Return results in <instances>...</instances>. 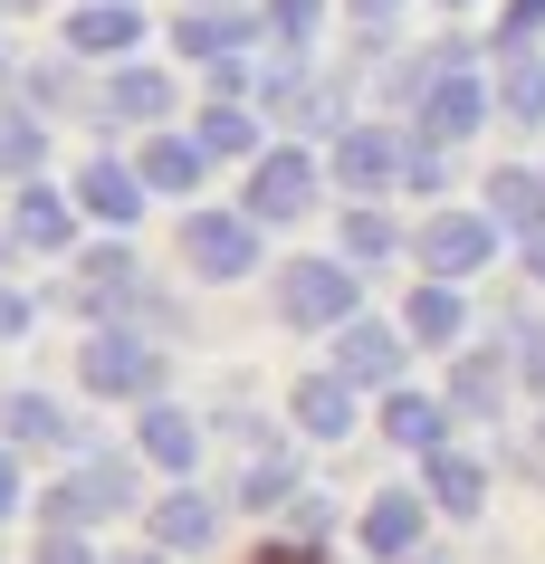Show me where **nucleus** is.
I'll return each instance as SVG.
<instances>
[{
  "label": "nucleus",
  "instance_id": "5",
  "mask_svg": "<svg viewBox=\"0 0 545 564\" xmlns=\"http://www.w3.org/2000/svg\"><path fill=\"white\" fill-rule=\"evenodd\" d=\"M316 153L306 144H277V153H259V163H249V220H259V230H269V220H306V210H316Z\"/></svg>",
  "mask_w": 545,
  "mask_h": 564
},
{
  "label": "nucleus",
  "instance_id": "18",
  "mask_svg": "<svg viewBox=\"0 0 545 564\" xmlns=\"http://www.w3.org/2000/svg\"><path fill=\"white\" fill-rule=\"evenodd\" d=\"M77 210H96L106 230H124V220L144 210V173H124V163H87V173H77Z\"/></svg>",
  "mask_w": 545,
  "mask_h": 564
},
{
  "label": "nucleus",
  "instance_id": "32",
  "mask_svg": "<svg viewBox=\"0 0 545 564\" xmlns=\"http://www.w3.org/2000/svg\"><path fill=\"white\" fill-rule=\"evenodd\" d=\"M316 20H326V0H269V39H287V48H306Z\"/></svg>",
  "mask_w": 545,
  "mask_h": 564
},
{
  "label": "nucleus",
  "instance_id": "9",
  "mask_svg": "<svg viewBox=\"0 0 545 564\" xmlns=\"http://www.w3.org/2000/svg\"><path fill=\"white\" fill-rule=\"evenodd\" d=\"M402 355H412V335L402 326H373V316H355V326H335V373L345 383H402Z\"/></svg>",
  "mask_w": 545,
  "mask_h": 564
},
{
  "label": "nucleus",
  "instance_id": "4",
  "mask_svg": "<svg viewBox=\"0 0 545 564\" xmlns=\"http://www.w3.org/2000/svg\"><path fill=\"white\" fill-rule=\"evenodd\" d=\"M277 316L287 326H355V259H297L277 278Z\"/></svg>",
  "mask_w": 545,
  "mask_h": 564
},
{
  "label": "nucleus",
  "instance_id": "35",
  "mask_svg": "<svg viewBox=\"0 0 545 564\" xmlns=\"http://www.w3.org/2000/svg\"><path fill=\"white\" fill-rule=\"evenodd\" d=\"M39 564H96V545L77 527H48V535H39Z\"/></svg>",
  "mask_w": 545,
  "mask_h": 564
},
{
  "label": "nucleus",
  "instance_id": "25",
  "mask_svg": "<svg viewBox=\"0 0 545 564\" xmlns=\"http://www.w3.org/2000/svg\"><path fill=\"white\" fill-rule=\"evenodd\" d=\"M498 402H508V364H498V355H488V345H479V355H459V373H450V412H498Z\"/></svg>",
  "mask_w": 545,
  "mask_h": 564
},
{
  "label": "nucleus",
  "instance_id": "14",
  "mask_svg": "<svg viewBox=\"0 0 545 564\" xmlns=\"http://www.w3.org/2000/svg\"><path fill=\"white\" fill-rule=\"evenodd\" d=\"M488 220L516 239H536L545 230V173H526V163H498L488 173Z\"/></svg>",
  "mask_w": 545,
  "mask_h": 564
},
{
  "label": "nucleus",
  "instance_id": "27",
  "mask_svg": "<svg viewBox=\"0 0 545 564\" xmlns=\"http://www.w3.org/2000/svg\"><path fill=\"white\" fill-rule=\"evenodd\" d=\"M173 39H182V58H211V67H220V58H240L249 20H220V10H192V20H182Z\"/></svg>",
  "mask_w": 545,
  "mask_h": 564
},
{
  "label": "nucleus",
  "instance_id": "11",
  "mask_svg": "<svg viewBox=\"0 0 545 564\" xmlns=\"http://www.w3.org/2000/svg\"><path fill=\"white\" fill-rule=\"evenodd\" d=\"M363 555H383V564L422 555V498L412 488H383V498L363 507Z\"/></svg>",
  "mask_w": 545,
  "mask_h": 564
},
{
  "label": "nucleus",
  "instance_id": "19",
  "mask_svg": "<svg viewBox=\"0 0 545 564\" xmlns=\"http://www.w3.org/2000/svg\"><path fill=\"white\" fill-rule=\"evenodd\" d=\"M10 239H20V249H67V239H77V210H67L48 182H30L20 210H10Z\"/></svg>",
  "mask_w": 545,
  "mask_h": 564
},
{
  "label": "nucleus",
  "instance_id": "10",
  "mask_svg": "<svg viewBox=\"0 0 545 564\" xmlns=\"http://www.w3.org/2000/svg\"><path fill=\"white\" fill-rule=\"evenodd\" d=\"M144 39V10L134 0H77V20H67V58H124Z\"/></svg>",
  "mask_w": 545,
  "mask_h": 564
},
{
  "label": "nucleus",
  "instance_id": "6",
  "mask_svg": "<svg viewBox=\"0 0 545 564\" xmlns=\"http://www.w3.org/2000/svg\"><path fill=\"white\" fill-rule=\"evenodd\" d=\"M412 249H422L430 278H450V288H459V278H479V268L498 259V220H488V210H430Z\"/></svg>",
  "mask_w": 545,
  "mask_h": 564
},
{
  "label": "nucleus",
  "instance_id": "20",
  "mask_svg": "<svg viewBox=\"0 0 545 564\" xmlns=\"http://www.w3.org/2000/svg\"><path fill=\"white\" fill-rule=\"evenodd\" d=\"M402 335H412V345H459V335H469V306H459L450 278H430L422 297L402 306Z\"/></svg>",
  "mask_w": 545,
  "mask_h": 564
},
{
  "label": "nucleus",
  "instance_id": "2",
  "mask_svg": "<svg viewBox=\"0 0 545 564\" xmlns=\"http://www.w3.org/2000/svg\"><path fill=\"white\" fill-rule=\"evenodd\" d=\"M124 507H134V469H124V459H77V469L58 478V488H48V527H106V517H124Z\"/></svg>",
  "mask_w": 545,
  "mask_h": 564
},
{
  "label": "nucleus",
  "instance_id": "24",
  "mask_svg": "<svg viewBox=\"0 0 545 564\" xmlns=\"http://www.w3.org/2000/svg\"><path fill=\"white\" fill-rule=\"evenodd\" d=\"M201 163H211V153H201V134H153V144H144V182H153V192H192V182H201Z\"/></svg>",
  "mask_w": 545,
  "mask_h": 564
},
{
  "label": "nucleus",
  "instance_id": "15",
  "mask_svg": "<svg viewBox=\"0 0 545 564\" xmlns=\"http://www.w3.org/2000/svg\"><path fill=\"white\" fill-rule=\"evenodd\" d=\"M124 297H134V249H124V239H106V249H87V259H77V306H87V316H116Z\"/></svg>",
  "mask_w": 545,
  "mask_h": 564
},
{
  "label": "nucleus",
  "instance_id": "21",
  "mask_svg": "<svg viewBox=\"0 0 545 564\" xmlns=\"http://www.w3.org/2000/svg\"><path fill=\"white\" fill-rule=\"evenodd\" d=\"M106 116H124V124H163V116H173V77H163V67H116Z\"/></svg>",
  "mask_w": 545,
  "mask_h": 564
},
{
  "label": "nucleus",
  "instance_id": "23",
  "mask_svg": "<svg viewBox=\"0 0 545 564\" xmlns=\"http://www.w3.org/2000/svg\"><path fill=\"white\" fill-rule=\"evenodd\" d=\"M48 441H67L58 402H48V392H10V402H0V449H48Z\"/></svg>",
  "mask_w": 545,
  "mask_h": 564
},
{
  "label": "nucleus",
  "instance_id": "44",
  "mask_svg": "<svg viewBox=\"0 0 545 564\" xmlns=\"http://www.w3.org/2000/svg\"><path fill=\"white\" fill-rule=\"evenodd\" d=\"M450 10H469V0H450Z\"/></svg>",
  "mask_w": 545,
  "mask_h": 564
},
{
  "label": "nucleus",
  "instance_id": "43",
  "mask_svg": "<svg viewBox=\"0 0 545 564\" xmlns=\"http://www.w3.org/2000/svg\"><path fill=\"white\" fill-rule=\"evenodd\" d=\"M412 564H450V555H412Z\"/></svg>",
  "mask_w": 545,
  "mask_h": 564
},
{
  "label": "nucleus",
  "instance_id": "17",
  "mask_svg": "<svg viewBox=\"0 0 545 564\" xmlns=\"http://www.w3.org/2000/svg\"><path fill=\"white\" fill-rule=\"evenodd\" d=\"M211 527H220V507L201 498V488H173V498L153 507V545H163V555H201Z\"/></svg>",
  "mask_w": 545,
  "mask_h": 564
},
{
  "label": "nucleus",
  "instance_id": "31",
  "mask_svg": "<svg viewBox=\"0 0 545 564\" xmlns=\"http://www.w3.org/2000/svg\"><path fill=\"white\" fill-rule=\"evenodd\" d=\"M287 498H297V469H287V459L269 449V459L240 478V507H287Z\"/></svg>",
  "mask_w": 545,
  "mask_h": 564
},
{
  "label": "nucleus",
  "instance_id": "7",
  "mask_svg": "<svg viewBox=\"0 0 545 564\" xmlns=\"http://www.w3.org/2000/svg\"><path fill=\"white\" fill-rule=\"evenodd\" d=\"M182 259L201 278H249L259 268V220L249 210H192L182 220Z\"/></svg>",
  "mask_w": 545,
  "mask_h": 564
},
{
  "label": "nucleus",
  "instance_id": "29",
  "mask_svg": "<svg viewBox=\"0 0 545 564\" xmlns=\"http://www.w3.org/2000/svg\"><path fill=\"white\" fill-rule=\"evenodd\" d=\"M498 58H545V0H508L498 10Z\"/></svg>",
  "mask_w": 545,
  "mask_h": 564
},
{
  "label": "nucleus",
  "instance_id": "26",
  "mask_svg": "<svg viewBox=\"0 0 545 564\" xmlns=\"http://www.w3.org/2000/svg\"><path fill=\"white\" fill-rule=\"evenodd\" d=\"M201 153H230V163H259V116L220 96L211 116H201Z\"/></svg>",
  "mask_w": 545,
  "mask_h": 564
},
{
  "label": "nucleus",
  "instance_id": "33",
  "mask_svg": "<svg viewBox=\"0 0 545 564\" xmlns=\"http://www.w3.org/2000/svg\"><path fill=\"white\" fill-rule=\"evenodd\" d=\"M39 163V124L30 116H0V173H30Z\"/></svg>",
  "mask_w": 545,
  "mask_h": 564
},
{
  "label": "nucleus",
  "instance_id": "12",
  "mask_svg": "<svg viewBox=\"0 0 545 564\" xmlns=\"http://www.w3.org/2000/svg\"><path fill=\"white\" fill-rule=\"evenodd\" d=\"M287 412H297L306 441H345V431H355V383H345V373H306V383L287 392Z\"/></svg>",
  "mask_w": 545,
  "mask_h": 564
},
{
  "label": "nucleus",
  "instance_id": "38",
  "mask_svg": "<svg viewBox=\"0 0 545 564\" xmlns=\"http://www.w3.org/2000/svg\"><path fill=\"white\" fill-rule=\"evenodd\" d=\"M0 517H20V449H0Z\"/></svg>",
  "mask_w": 545,
  "mask_h": 564
},
{
  "label": "nucleus",
  "instance_id": "28",
  "mask_svg": "<svg viewBox=\"0 0 545 564\" xmlns=\"http://www.w3.org/2000/svg\"><path fill=\"white\" fill-rule=\"evenodd\" d=\"M402 249V230H393V210H373V202H355L345 210V259L355 268H373V259H393Z\"/></svg>",
  "mask_w": 545,
  "mask_h": 564
},
{
  "label": "nucleus",
  "instance_id": "1",
  "mask_svg": "<svg viewBox=\"0 0 545 564\" xmlns=\"http://www.w3.org/2000/svg\"><path fill=\"white\" fill-rule=\"evenodd\" d=\"M430 58H440V67H430V87H422V144L450 153V144H469V134L488 124V87L469 77L459 48H430Z\"/></svg>",
  "mask_w": 545,
  "mask_h": 564
},
{
  "label": "nucleus",
  "instance_id": "42",
  "mask_svg": "<svg viewBox=\"0 0 545 564\" xmlns=\"http://www.w3.org/2000/svg\"><path fill=\"white\" fill-rule=\"evenodd\" d=\"M0 10H39V0H0Z\"/></svg>",
  "mask_w": 545,
  "mask_h": 564
},
{
  "label": "nucleus",
  "instance_id": "34",
  "mask_svg": "<svg viewBox=\"0 0 545 564\" xmlns=\"http://www.w3.org/2000/svg\"><path fill=\"white\" fill-rule=\"evenodd\" d=\"M326 527H335V507H326V498H287V535H297L306 555L326 545Z\"/></svg>",
  "mask_w": 545,
  "mask_h": 564
},
{
  "label": "nucleus",
  "instance_id": "37",
  "mask_svg": "<svg viewBox=\"0 0 545 564\" xmlns=\"http://www.w3.org/2000/svg\"><path fill=\"white\" fill-rule=\"evenodd\" d=\"M10 335H30V297H20V288H0V345H10Z\"/></svg>",
  "mask_w": 545,
  "mask_h": 564
},
{
  "label": "nucleus",
  "instance_id": "16",
  "mask_svg": "<svg viewBox=\"0 0 545 564\" xmlns=\"http://www.w3.org/2000/svg\"><path fill=\"white\" fill-rule=\"evenodd\" d=\"M422 488H430V507H450V517H479V507H488V469L469 459V449H430Z\"/></svg>",
  "mask_w": 545,
  "mask_h": 564
},
{
  "label": "nucleus",
  "instance_id": "40",
  "mask_svg": "<svg viewBox=\"0 0 545 564\" xmlns=\"http://www.w3.org/2000/svg\"><path fill=\"white\" fill-rule=\"evenodd\" d=\"M355 10H363V20H393V10H402V0H355Z\"/></svg>",
  "mask_w": 545,
  "mask_h": 564
},
{
  "label": "nucleus",
  "instance_id": "36",
  "mask_svg": "<svg viewBox=\"0 0 545 564\" xmlns=\"http://www.w3.org/2000/svg\"><path fill=\"white\" fill-rule=\"evenodd\" d=\"M516 373H526V392H536V402H545V326L526 335V345H516Z\"/></svg>",
  "mask_w": 545,
  "mask_h": 564
},
{
  "label": "nucleus",
  "instance_id": "39",
  "mask_svg": "<svg viewBox=\"0 0 545 564\" xmlns=\"http://www.w3.org/2000/svg\"><path fill=\"white\" fill-rule=\"evenodd\" d=\"M526 278H536V288H545V230L526 239Z\"/></svg>",
  "mask_w": 545,
  "mask_h": 564
},
{
  "label": "nucleus",
  "instance_id": "13",
  "mask_svg": "<svg viewBox=\"0 0 545 564\" xmlns=\"http://www.w3.org/2000/svg\"><path fill=\"white\" fill-rule=\"evenodd\" d=\"M383 441L430 459V449L450 441V402H430V392H402V383H393V392H383Z\"/></svg>",
  "mask_w": 545,
  "mask_h": 564
},
{
  "label": "nucleus",
  "instance_id": "22",
  "mask_svg": "<svg viewBox=\"0 0 545 564\" xmlns=\"http://www.w3.org/2000/svg\"><path fill=\"white\" fill-rule=\"evenodd\" d=\"M134 441H144V459H153V469H173V478L192 469V459H201V431H192V412H173V402H153Z\"/></svg>",
  "mask_w": 545,
  "mask_h": 564
},
{
  "label": "nucleus",
  "instance_id": "8",
  "mask_svg": "<svg viewBox=\"0 0 545 564\" xmlns=\"http://www.w3.org/2000/svg\"><path fill=\"white\" fill-rule=\"evenodd\" d=\"M402 134L393 124H345V134H335V182H345V192H355V202H373V192H393L402 182Z\"/></svg>",
  "mask_w": 545,
  "mask_h": 564
},
{
  "label": "nucleus",
  "instance_id": "30",
  "mask_svg": "<svg viewBox=\"0 0 545 564\" xmlns=\"http://www.w3.org/2000/svg\"><path fill=\"white\" fill-rule=\"evenodd\" d=\"M516 124H545V58H508V87H498Z\"/></svg>",
  "mask_w": 545,
  "mask_h": 564
},
{
  "label": "nucleus",
  "instance_id": "41",
  "mask_svg": "<svg viewBox=\"0 0 545 564\" xmlns=\"http://www.w3.org/2000/svg\"><path fill=\"white\" fill-rule=\"evenodd\" d=\"M124 564H163V545H153V555H124Z\"/></svg>",
  "mask_w": 545,
  "mask_h": 564
},
{
  "label": "nucleus",
  "instance_id": "3",
  "mask_svg": "<svg viewBox=\"0 0 545 564\" xmlns=\"http://www.w3.org/2000/svg\"><path fill=\"white\" fill-rule=\"evenodd\" d=\"M77 383L96 392V402H144L153 392V345L124 326H96L87 345H77Z\"/></svg>",
  "mask_w": 545,
  "mask_h": 564
}]
</instances>
